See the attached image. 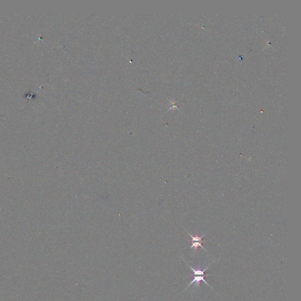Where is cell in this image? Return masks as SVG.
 Returning a JSON list of instances; mask_svg holds the SVG:
<instances>
[{
	"mask_svg": "<svg viewBox=\"0 0 301 301\" xmlns=\"http://www.w3.org/2000/svg\"><path fill=\"white\" fill-rule=\"evenodd\" d=\"M210 265V263L207 266V268H205L204 270H201L200 269L199 266L198 267V268L197 269H194L193 268H192L191 266H189L193 272V275H194V279L191 281V282H190V283L188 285V286L186 288V289L188 288L191 285H192L194 283H196V286H198V287H199V286H200V282L201 281H203L206 285H208L209 286L208 283L204 279V277H208L209 275H205L204 272L208 269V268L209 267Z\"/></svg>",
	"mask_w": 301,
	"mask_h": 301,
	"instance_id": "obj_1",
	"label": "cell"
},
{
	"mask_svg": "<svg viewBox=\"0 0 301 301\" xmlns=\"http://www.w3.org/2000/svg\"><path fill=\"white\" fill-rule=\"evenodd\" d=\"M203 242H204V241H192V245H191V248H191V249L194 248V249H195V251H197L198 247H201V248H203V249H204L205 251H206V249L204 248V247L202 246V243Z\"/></svg>",
	"mask_w": 301,
	"mask_h": 301,
	"instance_id": "obj_2",
	"label": "cell"
}]
</instances>
